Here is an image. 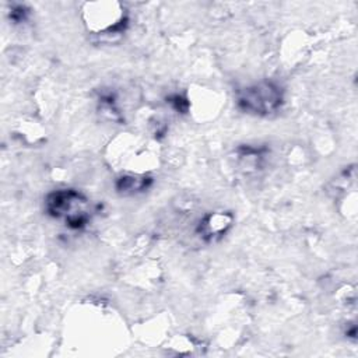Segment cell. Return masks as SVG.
<instances>
[{
    "label": "cell",
    "mask_w": 358,
    "mask_h": 358,
    "mask_svg": "<svg viewBox=\"0 0 358 358\" xmlns=\"http://www.w3.org/2000/svg\"><path fill=\"white\" fill-rule=\"evenodd\" d=\"M46 213L71 229H83L91 220L88 197L76 189H57L45 199Z\"/></svg>",
    "instance_id": "obj_1"
},
{
    "label": "cell",
    "mask_w": 358,
    "mask_h": 358,
    "mask_svg": "<svg viewBox=\"0 0 358 358\" xmlns=\"http://www.w3.org/2000/svg\"><path fill=\"white\" fill-rule=\"evenodd\" d=\"M236 105L245 113L268 116L284 105V90L274 81L263 80L239 90L236 92Z\"/></svg>",
    "instance_id": "obj_2"
},
{
    "label": "cell",
    "mask_w": 358,
    "mask_h": 358,
    "mask_svg": "<svg viewBox=\"0 0 358 358\" xmlns=\"http://www.w3.org/2000/svg\"><path fill=\"white\" fill-rule=\"evenodd\" d=\"M234 215L229 211H211L197 224L196 232L204 242L221 239L232 227Z\"/></svg>",
    "instance_id": "obj_3"
},
{
    "label": "cell",
    "mask_w": 358,
    "mask_h": 358,
    "mask_svg": "<svg viewBox=\"0 0 358 358\" xmlns=\"http://www.w3.org/2000/svg\"><path fill=\"white\" fill-rule=\"evenodd\" d=\"M152 179L145 175H123L116 180V190L122 194H133L150 187Z\"/></svg>",
    "instance_id": "obj_4"
},
{
    "label": "cell",
    "mask_w": 358,
    "mask_h": 358,
    "mask_svg": "<svg viewBox=\"0 0 358 358\" xmlns=\"http://www.w3.org/2000/svg\"><path fill=\"white\" fill-rule=\"evenodd\" d=\"M29 15V10L22 4H15L10 10V20L14 21V24L24 22Z\"/></svg>",
    "instance_id": "obj_5"
},
{
    "label": "cell",
    "mask_w": 358,
    "mask_h": 358,
    "mask_svg": "<svg viewBox=\"0 0 358 358\" xmlns=\"http://www.w3.org/2000/svg\"><path fill=\"white\" fill-rule=\"evenodd\" d=\"M166 102H169V105H171L175 110L182 112V113H183V112H186V110H187V108H189V102H187V99H186V98H183L182 95H178V94L168 96V98H166Z\"/></svg>",
    "instance_id": "obj_6"
}]
</instances>
